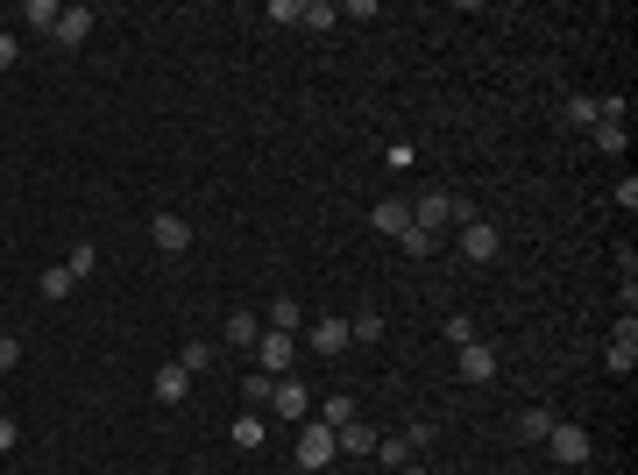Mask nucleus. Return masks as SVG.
Returning <instances> with one entry per match:
<instances>
[{"mask_svg":"<svg viewBox=\"0 0 638 475\" xmlns=\"http://www.w3.org/2000/svg\"><path fill=\"white\" fill-rule=\"evenodd\" d=\"M468 220H475V206L454 199V192H426L412 206V227H426V234H447V227H468Z\"/></svg>","mask_w":638,"mask_h":475,"instance_id":"f257e3e1","label":"nucleus"},{"mask_svg":"<svg viewBox=\"0 0 638 475\" xmlns=\"http://www.w3.org/2000/svg\"><path fill=\"white\" fill-rule=\"evenodd\" d=\"M546 447H553V461H561V468H582V461L596 454V440H589V426H575V419H553V433H546Z\"/></svg>","mask_w":638,"mask_h":475,"instance_id":"f03ea898","label":"nucleus"},{"mask_svg":"<svg viewBox=\"0 0 638 475\" xmlns=\"http://www.w3.org/2000/svg\"><path fill=\"white\" fill-rule=\"evenodd\" d=\"M334 454H341V440H334V426H327V419H312V426L298 433V468H327Z\"/></svg>","mask_w":638,"mask_h":475,"instance_id":"7ed1b4c3","label":"nucleus"},{"mask_svg":"<svg viewBox=\"0 0 638 475\" xmlns=\"http://www.w3.org/2000/svg\"><path fill=\"white\" fill-rule=\"evenodd\" d=\"M610 376H631L638 369V312H624L617 320V334H610V362H603Z\"/></svg>","mask_w":638,"mask_h":475,"instance_id":"20e7f679","label":"nucleus"},{"mask_svg":"<svg viewBox=\"0 0 638 475\" xmlns=\"http://www.w3.org/2000/svg\"><path fill=\"white\" fill-rule=\"evenodd\" d=\"M249 355H256V369H263V376H291V362H298L291 334H270V327H263V341H256Z\"/></svg>","mask_w":638,"mask_h":475,"instance_id":"39448f33","label":"nucleus"},{"mask_svg":"<svg viewBox=\"0 0 638 475\" xmlns=\"http://www.w3.org/2000/svg\"><path fill=\"white\" fill-rule=\"evenodd\" d=\"M454 369H461L468 383H490V376H497V348H490V341H461V348H454Z\"/></svg>","mask_w":638,"mask_h":475,"instance_id":"423d86ee","label":"nucleus"},{"mask_svg":"<svg viewBox=\"0 0 638 475\" xmlns=\"http://www.w3.org/2000/svg\"><path fill=\"white\" fill-rule=\"evenodd\" d=\"M270 412H277V419H305V412H312V390H305L298 376H277V390H270Z\"/></svg>","mask_w":638,"mask_h":475,"instance_id":"0eeeda50","label":"nucleus"},{"mask_svg":"<svg viewBox=\"0 0 638 475\" xmlns=\"http://www.w3.org/2000/svg\"><path fill=\"white\" fill-rule=\"evenodd\" d=\"M454 249H461V256H468V263H490V256H497V249H504V242H497V227H490V220H468V227H461V242H454Z\"/></svg>","mask_w":638,"mask_h":475,"instance_id":"6e6552de","label":"nucleus"},{"mask_svg":"<svg viewBox=\"0 0 638 475\" xmlns=\"http://www.w3.org/2000/svg\"><path fill=\"white\" fill-rule=\"evenodd\" d=\"M149 234H156V249H164V256H185V249H192V227H185L178 213H156Z\"/></svg>","mask_w":638,"mask_h":475,"instance_id":"1a4fd4ad","label":"nucleus"},{"mask_svg":"<svg viewBox=\"0 0 638 475\" xmlns=\"http://www.w3.org/2000/svg\"><path fill=\"white\" fill-rule=\"evenodd\" d=\"M305 341H312V355H341V348H348V320H341V312H327V320H312Z\"/></svg>","mask_w":638,"mask_h":475,"instance_id":"9d476101","label":"nucleus"},{"mask_svg":"<svg viewBox=\"0 0 638 475\" xmlns=\"http://www.w3.org/2000/svg\"><path fill=\"white\" fill-rule=\"evenodd\" d=\"M511 433H518L525 447H546V433H553V412H546V405H525V412L511 419Z\"/></svg>","mask_w":638,"mask_h":475,"instance_id":"9b49d317","label":"nucleus"},{"mask_svg":"<svg viewBox=\"0 0 638 475\" xmlns=\"http://www.w3.org/2000/svg\"><path fill=\"white\" fill-rule=\"evenodd\" d=\"M50 36H57L64 50L86 43V36H93V8H57V29H50Z\"/></svg>","mask_w":638,"mask_h":475,"instance_id":"f8f14e48","label":"nucleus"},{"mask_svg":"<svg viewBox=\"0 0 638 475\" xmlns=\"http://www.w3.org/2000/svg\"><path fill=\"white\" fill-rule=\"evenodd\" d=\"M185 398H192V376L178 362H164V369H156V405H185Z\"/></svg>","mask_w":638,"mask_h":475,"instance_id":"ddd939ff","label":"nucleus"},{"mask_svg":"<svg viewBox=\"0 0 638 475\" xmlns=\"http://www.w3.org/2000/svg\"><path fill=\"white\" fill-rule=\"evenodd\" d=\"M369 220H376V234H405L412 227V199H376Z\"/></svg>","mask_w":638,"mask_h":475,"instance_id":"4468645a","label":"nucleus"},{"mask_svg":"<svg viewBox=\"0 0 638 475\" xmlns=\"http://www.w3.org/2000/svg\"><path fill=\"white\" fill-rule=\"evenodd\" d=\"M263 341V320L256 312H227V348H256Z\"/></svg>","mask_w":638,"mask_h":475,"instance_id":"2eb2a0df","label":"nucleus"},{"mask_svg":"<svg viewBox=\"0 0 638 475\" xmlns=\"http://www.w3.org/2000/svg\"><path fill=\"white\" fill-rule=\"evenodd\" d=\"M334 440H341L348 454H376V426H362V419H348V426H334Z\"/></svg>","mask_w":638,"mask_h":475,"instance_id":"dca6fc26","label":"nucleus"},{"mask_svg":"<svg viewBox=\"0 0 638 475\" xmlns=\"http://www.w3.org/2000/svg\"><path fill=\"white\" fill-rule=\"evenodd\" d=\"M376 454H383L390 468H405V461H412L419 447H412V433H376Z\"/></svg>","mask_w":638,"mask_h":475,"instance_id":"f3484780","label":"nucleus"},{"mask_svg":"<svg viewBox=\"0 0 638 475\" xmlns=\"http://www.w3.org/2000/svg\"><path fill=\"white\" fill-rule=\"evenodd\" d=\"M227 433H234V447H242V454H256V447H263V412H242Z\"/></svg>","mask_w":638,"mask_h":475,"instance_id":"a211bd4d","label":"nucleus"},{"mask_svg":"<svg viewBox=\"0 0 638 475\" xmlns=\"http://www.w3.org/2000/svg\"><path fill=\"white\" fill-rule=\"evenodd\" d=\"M589 142H596L603 156H624V142H631V135H624V121H596V128H589Z\"/></svg>","mask_w":638,"mask_h":475,"instance_id":"6ab92c4d","label":"nucleus"},{"mask_svg":"<svg viewBox=\"0 0 638 475\" xmlns=\"http://www.w3.org/2000/svg\"><path fill=\"white\" fill-rule=\"evenodd\" d=\"M64 270H71L78 284H86V277L100 270V249H93V242H71V256H64Z\"/></svg>","mask_w":638,"mask_h":475,"instance_id":"aec40b11","label":"nucleus"},{"mask_svg":"<svg viewBox=\"0 0 638 475\" xmlns=\"http://www.w3.org/2000/svg\"><path fill=\"white\" fill-rule=\"evenodd\" d=\"M298 320H305V305H298V298H277V305H270V320H263V327H270V334H291V327H298Z\"/></svg>","mask_w":638,"mask_h":475,"instance_id":"412c9836","label":"nucleus"},{"mask_svg":"<svg viewBox=\"0 0 638 475\" xmlns=\"http://www.w3.org/2000/svg\"><path fill=\"white\" fill-rule=\"evenodd\" d=\"M341 22V8H327V0H305L298 8V29H334Z\"/></svg>","mask_w":638,"mask_h":475,"instance_id":"4be33fe9","label":"nucleus"},{"mask_svg":"<svg viewBox=\"0 0 638 475\" xmlns=\"http://www.w3.org/2000/svg\"><path fill=\"white\" fill-rule=\"evenodd\" d=\"M561 114H568V128H596V121H603V107H596L589 93H575V100H568Z\"/></svg>","mask_w":638,"mask_h":475,"instance_id":"5701e85b","label":"nucleus"},{"mask_svg":"<svg viewBox=\"0 0 638 475\" xmlns=\"http://www.w3.org/2000/svg\"><path fill=\"white\" fill-rule=\"evenodd\" d=\"M178 369H185V376L213 369V341H185V348H178Z\"/></svg>","mask_w":638,"mask_h":475,"instance_id":"b1692460","label":"nucleus"},{"mask_svg":"<svg viewBox=\"0 0 638 475\" xmlns=\"http://www.w3.org/2000/svg\"><path fill=\"white\" fill-rule=\"evenodd\" d=\"M397 249H405V256H433V249H440V234H426V227H405V234H397Z\"/></svg>","mask_w":638,"mask_h":475,"instance_id":"393cba45","label":"nucleus"},{"mask_svg":"<svg viewBox=\"0 0 638 475\" xmlns=\"http://www.w3.org/2000/svg\"><path fill=\"white\" fill-rule=\"evenodd\" d=\"M71 291H78V277H71L64 263H50V270H43V298H71Z\"/></svg>","mask_w":638,"mask_h":475,"instance_id":"a878e982","label":"nucleus"},{"mask_svg":"<svg viewBox=\"0 0 638 475\" xmlns=\"http://www.w3.org/2000/svg\"><path fill=\"white\" fill-rule=\"evenodd\" d=\"M22 22L50 36V29H57V0H29V8H22Z\"/></svg>","mask_w":638,"mask_h":475,"instance_id":"bb28decb","label":"nucleus"},{"mask_svg":"<svg viewBox=\"0 0 638 475\" xmlns=\"http://www.w3.org/2000/svg\"><path fill=\"white\" fill-rule=\"evenodd\" d=\"M348 341H383V312H355V320H348Z\"/></svg>","mask_w":638,"mask_h":475,"instance_id":"cd10ccee","label":"nucleus"},{"mask_svg":"<svg viewBox=\"0 0 638 475\" xmlns=\"http://www.w3.org/2000/svg\"><path fill=\"white\" fill-rule=\"evenodd\" d=\"M270 390H277V376H263V369H256V376H249V390H242L249 412H263V405H270Z\"/></svg>","mask_w":638,"mask_h":475,"instance_id":"c85d7f7f","label":"nucleus"},{"mask_svg":"<svg viewBox=\"0 0 638 475\" xmlns=\"http://www.w3.org/2000/svg\"><path fill=\"white\" fill-rule=\"evenodd\" d=\"M319 419H327V426H348V419H355V398H327V412H319Z\"/></svg>","mask_w":638,"mask_h":475,"instance_id":"c756f323","label":"nucleus"},{"mask_svg":"<svg viewBox=\"0 0 638 475\" xmlns=\"http://www.w3.org/2000/svg\"><path fill=\"white\" fill-rule=\"evenodd\" d=\"M15 362H22V341H15V334H0V376H8Z\"/></svg>","mask_w":638,"mask_h":475,"instance_id":"7c9ffc66","label":"nucleus"},{"mask_svg":"<svg viewBox=\"0 0 638 475\" xmlns=\"http://www.w3.org/2000/svg\"><path fill=\"white\" fill-rule=\"evenodd\" d=\"M15 57H22V43H15V36H0V71H8Z\"/></svg>","mask_w":638,"mask_h":475,"instance_id":"2f4dec72","label":"nucleus"},{"mask_svg":"<svg viewBox=\"0 0 638 475\" xmlns=\"http://www.w3.org/2000/svg\"><path fill=\"white\" fill-rule=\"evenodd\" d=\"M15 440H22V426H15V419H0V454H8Z\"/></svg>","mask_w":638,"mask_h":475,"instance_id":"473e14b6","label":"nucleus"},{"mask_svg":"<svg viewBox=\"0 0 638 475\" xmlns=\"http://www.w3.org/2000/svg\"><path fill=\"white\" fill-rule=\"evenodd\" d=\"M405 475H433V468H419V461H405Z\"/></svg>","mask_w":638,"mask_h":475,"instance_id":"72a5a7b5","label":"nucleus"}]
</instances>
